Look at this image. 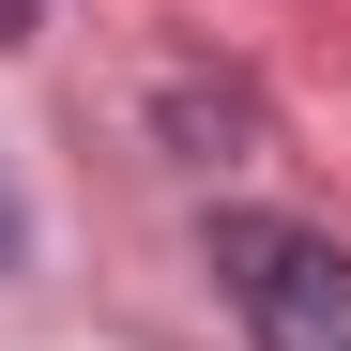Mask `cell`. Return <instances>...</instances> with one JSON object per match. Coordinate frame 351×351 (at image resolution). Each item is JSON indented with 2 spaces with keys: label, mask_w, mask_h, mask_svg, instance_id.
<instances>
[{
  "label": "cell",
  "mask_w": 351,
  "mask_h": 351,
  "mask_svg": "<svg viewBox=\"0 0 351 351\" xmlns=\"http://www.w3.org/2000/svg\"><path fill=\"white\" fill-rule=\"evenodd\" d=\"M16 245H31V214H16V184H0V275H16Z\"/></svg>",
  "instance_id": "7a4b0ae2"
},
{
  "label": "cell",
  "mask_w": 351,
  "mask_h": 351,
  "mask_svg": "<svg viewBox=\"0 0 351 351\" xmlns=\"http://www.w3.org/2000/svg\"><path fill=\"white\" fill-rule=\"evenodd\" d=\"M214 260H229V306H245L260 351H351V245L275 229V214H229Z\"/></svg>",
  "instance_id": "6da1fadb"
}]
</instances>
